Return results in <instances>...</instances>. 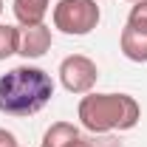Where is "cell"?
I'll return each mask as SVG.
<instances>
[{
	"instance_id": "obj_1",
	"label": "cell",
	"mask_w": 147,
	"mask_h": 147,
	"mask_svg": "<svg viewBox=\"0 0 147 147\" xmlns=\"http://www.w3.org/2000/svg\"><path fill=\"white\" fill-rule=\"evenodd\" d=\"M54 96V79L42 68L17 65L0 76V113L34 116Z\"/></svg>"
},
{
	"instance_id": "obj_2",
	"label": "cell",
	"mask_w": 147,
	"mask_h": 147,
	"mask_svg": "<svg viewBox=\"0 0 147 147\" xmlns=\"http://www.w3.org/2000/svg\"><path fill=\"white\" fill-rule=\"evenodd\" d=\"M76 116L91 133H113L133 130L142 119V108L127 93H85L79 99Z\"/></svg>"
},
{
	"instance_id": "obj_3",
	"label": "cell",
	"mask_w": 147,
	"mask_h": 147,
	"mask_svg": "<svg viewBox=\"0 0 147 147\" xmlns=\"http://www.w3.org/2000/svg\"><path fill=\"white\" fill-rule=\"evenodd\" d=\"M99 3L96 0H59L54 6V28L71 37H85L99 26Z\"/></svg>"
},
{
	"instance_id": "obj_4",
	"label": "cell",
	"mask_w": 147,
	"mask_h": 147,
	"mask_svg": "<svg viewBox=\"0 0 147 147\" xmlns=\"http://www.w3.org/2000/svg\"><path fill=\"white\" fill-rule=\"evenodd\" d=\"M99 79V68L91 57L71 54L59 62V82L68 93H91Z\"/></svg>"
},
{
	"instance_id": "obj_5",
	"label": "cell",
	"mask_w": 147,
	"mask_h": 147,
	"mask_svg": "<svg viewBox=\"0 0 147 147\" xmlns=\"http://www.w3.org/2000/svg\"><path fill=\"white\" fill-rule=\"evenodd\" d=\"M48 48H51V28L45 23L20 28V51L17 54H23L26 59H40Z\"/></svg>"
},
{
	"instance_id": "obj_6",
	"label": "cell",
	"mask_w": 147,
	"mask_h": 147,
	"mask_svg": "<svg viewBox=\"0 0 147 147\" xmlns=\"http://www.w3.org/2000/svg\"><path fill=\"white\" fill-rule=\"evenodd\" d=\"M119 45H122V54L127 57L130 62H147V31L125 26L122 37H119Z\"/></svg>"
},
{
	"instance_id": "obj_7",
	"label": "cell",
	"mask_w": 147,
	"mask_h": 147,
	"mask_svg": "<svg viewBox=\"0 0 147 147\" xmlns=\"http://www.w3.org/2000/svg\"><path fill=\"white\" fill-rule=\"evenodd\" d=\"M48 6H51V0H14V17L17 23L26 28V26H40L45 14H48Z\"/></svg>"
},
{
	"instance_id": "obj_8",
	"label": "cell",
	"mask_w": 147,
	"mask_h": 147,
	"mask_svg": "<svg viewBox=\"0 0 147 147\" xmlns=\"http://www.w3.org/2000/svg\"><path fill=\"white\" fill-rule=\"evenodd\" d=\"M76 139H79L76 125H71V122H54L51 127L45 130L40 147H71Z\"/></svg>"
},
{
	"instance_id": "obj_9",
	"label": "cell",
	"mask_w": 147,
	"mask_h": 147,
	"mask_svg": "<svg viewBox=\"0 0 147 147\" xmlns=\"http://www.w3.org/2000/svg\"><path fill=\"white\" fill-rule=\"evenodd\" d=\"M20 51V28L17 26H3L0 23V62L6 59V57L17 54Z\"/></svg>"
},
{
	"instance_id": "obj_10",
	"label": "cell",
	"mask_w": 147,
	"mask_h": 147,
	"mask_svg": "<svg viewBox=\"0 0 147 147\" xmlns=\"http://www.w3.org/2000/svg\"><path fill=\"white\" fill-rule=\"evenodd\" d=\"M127 26L139 28V31H147V0H136L133 9L127 14Z\"/></svg>"
},
{
	"instance_id": "obj_11",
	"label": "cell",
	"mask_w": 147,
	"mask_h": 147,
	"mask_svg": "<svg viewBox=\"0 0 147 147\" xmlns=\"http://www.w3.org/2000/svg\"><path fill=\"white\" fill-rule=\"evenodd\" d=\"M0 147H20L17 139H14V133H9L6 127H0Z\"/></svg>"
},
{
	"instance_id": "obj_12",
	"label": "cell",
	"mask_w": 147,
	"mask_h": 147,
	"mask_svg": "<svg viewBox=\"0 0 147 147\" xmlns=\"http://www.w3.org/2000/svg\"><path fill=\"white\" fill-rule=\"evenodd\" d=\"M71 147H91V142H85V139H76Z\"/></svg>"
},
{
	"instance_id": "obj_13",
	"label": "cell",
	"mask_w": 147,
	"mask_h": 147,
	"mask_svg": "<svg viewBox=\"0 0 147 147\" xmlns=\"http://www.w3.org/2000/svg\"><path fill=\"white\" fill-rule=\"evenodd\" d=\"M0 14H3V0H0Z\"/></svg>"
},
{
	"instance_id": "obj_14",
	"label": "cell",
	"mask_w": 147,
	"mask_h": 147,
	"mask_svg": "<svg viewBox=\"0 0 147 147\" xmlns=\"http://www.w3.org/2000/svg\"><path fill=\"white\" fill-rule=\"evenodd\" d=\"M130 3H136V0H130Z\"/></svg>"
}]
</instances>
